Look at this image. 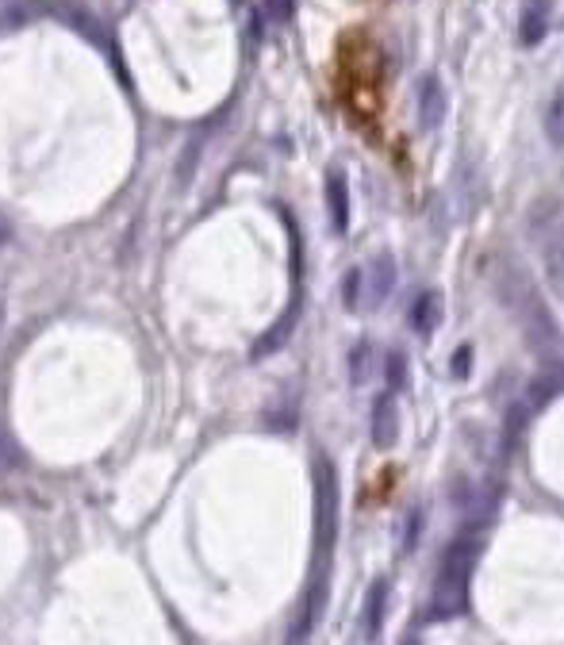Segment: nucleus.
<instances>
[{"instance_id": "obj_1", "label": "nucleus", "mask_w": 564, "mask_h": 645, "mask_svg": "<svg viewBox=\"0 0 564 645\" xmlns=\"http://www.w3.org/2000/svg\"><path fill=\"white\" fill-rule=\"evenodd\" d=\"M496 288H499V300L507 303L511 319H515V327L523 331L526 343L538 353H553L556 343H561V331H556V319L549 315L530 270L518 265L515 258H499Z\"/></svg>"}, {"instance_id": "obj_2", "label": "nucleus", "mask_w": 564, "mask_h": 645, "mask_svg": "<svg viewBox=\"0 0 564 645\" xmlns=\"http://www.w3.org/2000/svg\"><path fill=\"white\" fill-rule=\"evenodd\" d=\"M476 554H480V546H476V538H468V534L446 546L442 565H438V580H434V615H438V619L465 611Z\"/></svg>"}, {"instance_id": "obj_3", "label": "nucleus", "mask_w": 564, "mask_h": 645, "mask_svg": "<svg viewBox=\"0 0 564 645\" xmlns=\"http://www.w3.org/2000/svg\"><path fill=\"white\" fill-rule=\"evenodd\" d=\"M541 273H546L549 288L564 300V223L541 235Z\"/></svg>"}, {"instance_id": "obj_4", "label": "nucleus", "mask_w": 564, "mask_h": 645, "mask_svg": "<svg viewBox=\"0 0 564 645\" xmlns=\"http://www.w3.org/2000/svg\"><path fill=\"white\" fill-rule=\"evenodd\" d=\"M549 12H553V4H549V0H526L523 20H518V39H523V47H534V42L546 39Z\"/></svg>"}, {"instance_id": "obj_5", "label": "nucleus", "mask_w": 564, "mask_h": 645, "mask_svg": "<svg viewBox=\"0 0 564 645\" xmlns=\"http://www.w3.org/2000/svg\"><path fill=\"white\" fill-rule=\"evenodd\" d=\"M442 120H446V92L434 77H426L423 89H418V123H423L426 132H434Z\"/></svg>"}, {"instance_id": "obj_6", "label": "nucleus", "mask_w": 564, "mask_h": 645, "mask_svg": "<svg viewBox=\"0 0 564 645\" xmlns=\"http://www.w3.org/2000/svg\"><path fill=\"white\" fill-rule=\"evenodd\" d=\"M400 434V415H396V400L392 396H380L373 408V442L380 449H388Z\"/></svg>"}, {"instance_id": "obj_7", "label": "nucleus", "mask_w": 564, "mask_h": 645, "mask_svg": "<svg viewBox=\"0 0 564 645\" xmlns=\"http://www.w3.org/2000/svg\"><path fill=\"white\" fill-rule=\"evenodd\" d=\"M327 200H330V220H335L338 231L350 227V188H346V177L338 170H330L327 177Z\"/></svg>"}, {"instance_id": "obj_8", "label": "nucleus", "mask_w": 564, "mask_h": 645, "mask_svg": "<svg viewBox=\"0 0 564 645\" xmlns=\"http://www.w3.org/2000/svg\"><path fill=\"white\" fill-rule=\"evenodd\" d=\"M385 604H388V584H385V580H376L373 592H368V604H365V634H368V637L380 634V619H385Z\"/></svg>"}, {"instance_id": "obj_9", "label": "nucleus", "mask_w": 564, "mask_h": 645, "mask_svg": "<svg viewBox=\"0 0 564 645\" xmlns=\"http://www.w3.org/2000/svg\"><path fill=\"white\" fill-rule=\"evenodd\" d=\"M546 135L553 147H564V85L553 92V100L546 108Z\"/></svg>"}, {"instance_id": "obj_10", "label": "nucleus", "mask_w": 564, "mask_h": 645, "mask_svg": "<svg viewBox=\"0 0 564 645\" xmlns=\"http://www.w3.org/2000/svg\"><path fill=\"white\" fill-rule=\"evenodd\" d=\"M373 296H368V308H376V303L385 300L388 293H392V277H396V262L392 258H376L373 262Z\"/></svg>"}, {"instance_id": "obj_11", "label": "nucleus", "mask_w": 564, "mask_h": 645, "mask_svg": "<svg viewBox=\"0 0 564 645\" xmlns=\"http://www.w3.org/2000/svg\"><path fill=\"white\" fill-rule=\"evenodd\" d=\"M434 323H438V296L426 293V296H418L415 311H411V327H415V331H430Z\"/></svg>"}, {"instance_id": "obj_12", "label": "nucleus", "mask_w": 564, "mask_h": 645, "mask_svg": "<svg viewBox=\"0 0 564 645\" xmlns=\"http://www.w3.org/2000/svg\"><path fill=\"white\" fill-rule=\"evenodd\" d=\"M265 4H270V16L280 20V24H285V20H292L296 0H265Z\"/></svg>"}, {"instance_id": "obj_13", "label": "nucleus", "mask_w": 564, "mask_h": 645, "mask_svg": "<svg viewBox=\"0 0 564 645\" xmlns=\"http://www.w3.org/2000/svg\"><path fill=\"white\" fill-rule=\"evenodd\" d=\"M358 288H361V273L353 270L350 277H346V303H350V308L358 303Z\"/></svg>"}, {"instance_id": "obj_14", "label": "nucleus", "mask_w": 564, "mask_h": 645, "mask_svg": "<svg viewBox=\"0 0 564 645\" xmlns=\"http://www.w3.org/2000/svg\"><path fill=\"white\" fill-rule=\"evenodd\" d=\"M465 365H468V350H458V358H453V369H458V376H465Z\"/></svg>"}]
</instances>
